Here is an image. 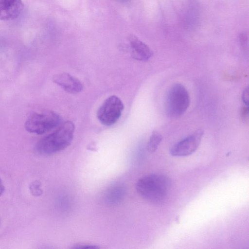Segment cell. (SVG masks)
Wrapping results in <instances>:
<instances>
[{
  "label": "cell",
  "instance_id": "obj_14",
  "mask_svg": "<svg viewBox=\"0 0 249 249\" xmlns=\"http://www.w3.org/2000/svg\"><path fill=\"white\" fill-rule=\"evenodd\" d=\"M241 115L244 120H248L249 117V107L248 106L243 107L241 109Z\"/></svg>",
  "mask_w": 249,
  "mask_h": 249
},
{
  "label": "cell",
  "instance_id": "obj_16",
  "mask_svg": "<svg viewBox=\"0 0 249 249\" xmlns=\"http://www.w3.org/2000/svg\"><path fill=\"white\" fill-rule=\"evenodd\" d=\"M5 190V187L1 179L0 178V196L3 194Z\"/></svg>",
  "mask_w": 249,
  "mask_h": 249
},
{
  "label": "cell",
  "instance_id": "obj_13",
  "mask_svg": "<svg viewBox=\"0 0 249 249\" xmlns=\"http://www.w3.org/2000/svg\"><path fill=\"white\" fill-rule=\"evenodd\" d=\"M249 87H247L244 90L243 93H242V99L243 102L245 104V105L247 106H248V105H249Z\"/></svg>",
  "mask_w": 249,
  "mask_h": 249
},
{
  "label": "cell",
  "instance_id": "obj_2",
  "mask_svg": "<svg viewBox=\"0 0 249 249\" xmlns=\"http://www.w3.org/2000/svg\"><path fill=\"white\" fill-rule=\"evenodd\" d=\"M170 188V181L166 176L151 174L140 178L136 189L143 198L154 203H160L166 198Z\"/></svg>",
  "mask_w": 249,
  "mask_h": 249
},
{
  "label": "cell",
  "instance_id": "obj_15",
  "mask_svg": "<svg viewBox=\"0 0 249 249\" xmlns=\"http://www.w3.org/2000/svg\"><path fill=\"white\" fill-rule=\"evenodd\" d=\"M74 249H98L99 247L94 246V245H78L73 248Z\"/></svg>",
  "mask_w": 249,
  "mask_h": 249
},
{
  "label": "cell",
  "instance_id": "obj_5",
  "mask_svg": "<svg viewBox=\"0 0 249 249\" xmlns=\"http://www.w3.org/2000/svg\"><path fill=\"white\" fill-rule=\"evenodd\" d=\"M124 108L123 103L118 97L110 96L99 107L97 112V118L104 125H112L121 117Z\"/></svg>",
  "mask_w": 249,
  "mask_h": 249
},
{
  "label": "cell",
  "instance_id": "obj_3",
  "mask_svg": "<svg viewBox=\"0 0 249 249\" xmlns=\"http://www.w3.org/2000/svg\"><path fill=\"white\" fill-rule=\"evenodd\" d=\"M189 94L186 88L180 83L173 85L166 95L165 107L166 114L171 117L183 115L190 105Z\"/></svg>",
  "mask_w": 249,
  "mask_h": 249
},
{
  "label": "cell",
  "instance_id": "obj_8",
  "mask_svg": "<svg viewBox=\"0 0 249 249\" xmlns=\"http://www.w3.org/2000/svg\"><path fill=\"white\" fill-rule=\"evenodd\" d=\"M23 8L22 0H0V20L9 21L17 18Z\"/></svg>",
  "mask_w": 249,
  "mask_h": 249
},
{
  "label": "cell",
  "instance_id": "obj_1",
  "mask_svg": "<svg viewBox=\"0 0 249 249\" xmlns=\"http://www.w3.org/2000/svg\"><path fill=\"white\" fill-rule=\"evenodd\" d=\"M75 126L71 121L60 124L56 130L39 140L35 146L41 156H51L67 148L73 140Z\"/></svg>",
  "mask_w": 249,
  "mask_h": 249
},
{
  "label": "cell",
  "instance_id": "obj_9",
  "mask_svg": "<svg viewBox=\"0 0 249 249\" xmlns=\"http://www.w3.org/2000/svg\"><path fill=\"white\" fill-rule=\"evenodd\" d=\"M133 57L139 61L148 60L152 55V51L148 45L134 35L128 38Z\"/></svg>",
  "mask_w": 249,
  "mask_h": 249
},
{
  "label": "cell",
  "instance_id": "obj_6",
  "mask_svg": "<svg viewBox=\"0 0 249 249\" xmlns=\"http://www.w3.org/2000/svg\"><path fill=\"white\" fill-rule=\"evenodd\" d=\"M203 134V130H196L173 145L170 149V154L175 157H185L191 155L198 147Z\"/></svg>",
  "mask_w": 249,
  "mask_h": 249
},
{
  "label": "cell",
  "instance_id": "obj_10",
  "mask_svg": "<svg viewBox=\"0 0 249 249\" xmlns=\"http://www.w3.org/2000/svg\"><path fill=\"white\" fill-rule=\"evenodd\" d=\"M125 188L122 185H115L109 189L106 194V199L110 203L119 202L124 197Z\"/></svg>",
  "mask_w": 249,
  "mask_h": 249
},
{
  "label": "cell",
  "instance_id": "obj_4",
  "mask_svg": "<svg viewBox=\"0 0 249 249\" xmlns=\"http://www.w3.org/2000/svg\"><path fill=\"white\" fill-rule=\"evenodd\" d=\"M62 118L57 113L52 110L34 112L27 119L26 130L38 135L44 134L61 124Z\"/></svg>",
  "mask_w": 249,
  "mask_h": 249
},
{
  "label": "cell",
  "instance_id": "obj_12",
  "mask_svg": "<svg viewBox=\"0 0 249 249\" xmlns=\"http://www.w3.org/2000/svg\"><path fill=\"white\" fill-rule=\"evenodd\" d=\"M41 186V184L39 181L36 180L32 181L29 185V190L31 194L35 196H41L43 193Z\"/></svg>",
  "mask_w": 249,
  "mask_h": 249
},
{
  "label": "cell",
  "instance_id": "obj_11",
  "mask_svg": "<svg viewBox=\"0 0 249 249\" xmlns=\"http://www.w3.org/2000/svg\"><path fill=\"white\" fill-rule=\"evenodd\" d=\"M162 139L161 135L157 131L152 133L147 144V150L149 152H154L158 149Z\"/></svg>",
  "mask_w": 249,
  "mask_h": 249
},
{
  "label": "cell",
  "instance_id": "obj_17",
  "mask_svg": "<svg viewBox=\"0 0 249 249\" xmlns=\"http://www.w3.org/2000/svg\"><path fill=\"white\" fill-rule=\"evenodd\" d=\"M122 0V1H126L127 0Z\"/></svg>",
  "mask_w": 249,
  "mask_h": 249
},
{
  "label": "cell",
  "instance_id": "obj_7",
  "mask_svg": "<svg viewBox=\"0 0 249 249\" xmlns=\"http://www.w3.org/2000/svg\"><path fill=\"white\" fill-rule=\"evenodd\" d=\"M53 81L70 93H79L83 89L81 81L76 77L68 73L64 72L54 75L53 77Z\"/></svg>",
  "mask_w": 249,
  "mask_h": 249
}]
</instances>
